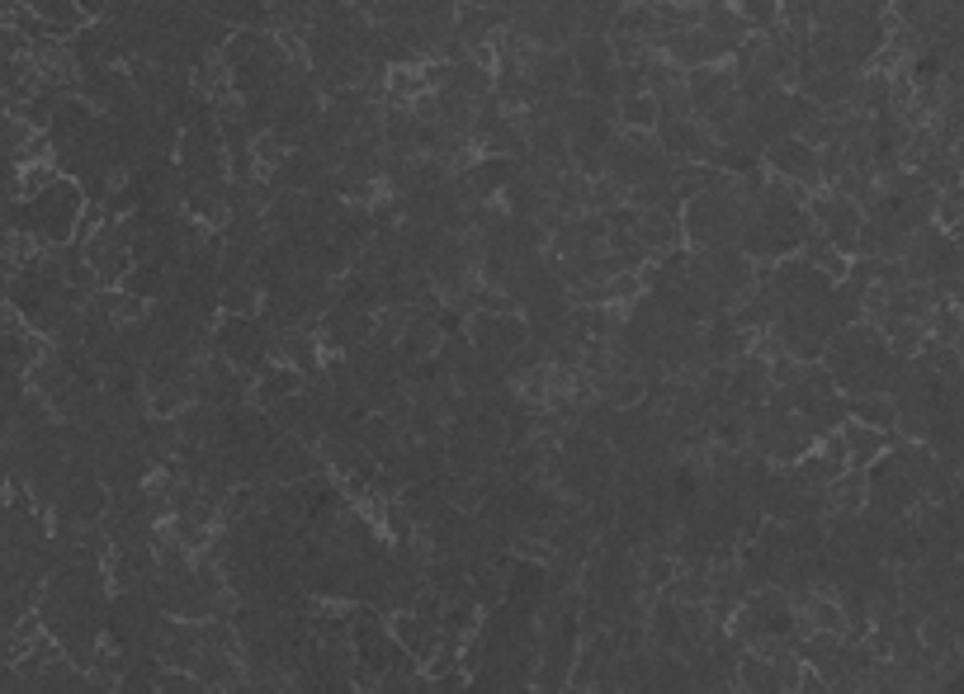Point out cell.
<instances>
[{"mask_svg": "<svg viewBox=\"0 0 964 694\" xmlns=\"http://www.w3.org/2000/svg\"><path fill=\"white\" fill-rule=\"evenodd\" d=\"M766 170H770V175H780V180H790V185L818 189V185H822V170H818V142L799 137V133L780 137V142H770V147H766Z\"/></svg>", "mask_w": 964, "mask_h": 694, "instance_id": "obj_1", "label": "cell"}, {"mask_svg": "<svg viewBox=\"0 0 964 694\" xmlns=\"http://www.w3.org/2000/svg\"><path fill=\"white\" fill-rule=\"evenodd\" d=\"M841 439H847V463H856V468H870L889 449V431H874L856 416H847V425H841Z\"/></svg>", "mask_w": 964, "mask_h": 694, "instance_id": "obj_4", "label": "cell"}, {"mask_svg": "<svg viewBox=\"0 0 964 694\" xmlns=\"http://www.w3.org/2000/svg\"><path fill=\"white\" fill-rule=\"evenodd\" d=\"M657 95L653 91H639V95H624L620 100V128H657Z\"/></svg>", "mask_w": 964, "mask_h": 694, "instance_id": "obj_5", "label": "cell"}, {"mask_svg": "<svg viewBox=\"0 0 964 694\" xmlns=\"http://www.w3.org/2000/svg\"><path fill=\"white\" fill-rule=\"evenodd\" d=\"M681 208L686 204H662V208H639V237L653 256L676 251L686 241V222H681Z\"/></svg>", "mask_w": 964, "mask_h": 694, "instance_id": "obj_3", "label": "cell"}, {"mask_svg": "<svg viewBox=\"0 0 964 694\" xmlns=\"http://www.w3.org/2000/svg\"><path fill=\"white\" fill-rule=\"evenodd\" d=\"M525 76L535 81L539 100L577 91V62H572L568 48H535L530 43V52H525Z\"/></svg>", "mask_w": 964, "mask_h": 694, "instance_id": "obj_2", "label": "cell"}, {"mask_svg": "<svg viewBox=\"0 0 964 694\" xmlns=\"http://www.w3.org/2000/svg\"><path fill=\"white\" fill-rule=\"evenodd\" d=\"M738 10L747 14L751 29H770L780 24V0H738Z\"/></svg>", "mask_w": 964, "mask_h": 694, "instance_id": "obj_6", "label": "cell"}, {"mask_svg": "<svg viewBox=\"0 0 964 694\" xmlns=\"http://www.w3.org/2000/svg\"><path fill=\"white\" fill-rule=\"evenodd\" d=\"M733 6H738V0H733Z\"/></svg>", "mask_w": 964, "mask_h": 694, "instance_id": "obj_7", "label": "cell"}]
</instances>
